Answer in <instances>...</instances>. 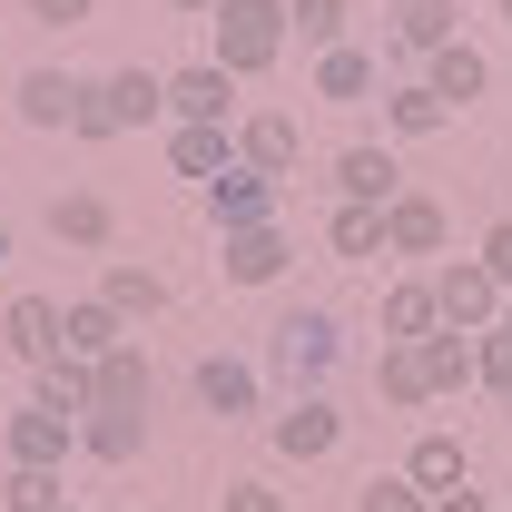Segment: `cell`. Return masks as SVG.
Returning a JSON list of instances; mask_svg holds the SVG:
<instances>
[{"label": "cell", "mask_w": 512, "mask_h": 512, "mask_svg": "<svg viewBox=\"0 0 512 512\" xmlns=\"http://www.w3.org/2000/svg\"><path fill=\"white\" fill-rule=\"evenodd\" d=\"M444 119H453V109L434 99V89H424V79H404V89H384V128H394V138H434Z\"/></svg>", "instance_id": "cell-31"}, {"label": "cell", "mask_w": 512, "mask_h": 512, "mask_svg": "<svg viewBox=\"0 0 512 512\" xmlns=\"http://www.w3.org/2000/svg\"><path fill=\"white\" fill-rule=\"evenodd\" d=\"M237 158H247V168H266V178H296L306 138H296V119H286V109H256V119H237Z\"/></svg>", "instance_id": "cell-15"}, {"label": "cell", "mask_w": 512, "mask_h": 512, "mask_svg": "<svg viewBox=\"0 0 512 512\" xmlns=\"http://www.w3.org/2000/svg\"><path fill=\"white\" fill-rule=\"evenodd\" d=\"M434 306H444L453 335H493V316H503L512 296H503V276H493L483 256H444V266H434Z\"/></svg>", "instance_id": "cell-3"}, {"label": "cell", "mask_w": 512, "mask_h": 512, "mask_svg": "<svg viewBox=\"0 0 512 512\" xmlns=\"http://www.w3.org/2000/svg\"><path fill=\"white\" fill-rule=\"evenodd\" d=\"M404 483H414L424 503L463 493V483H473V453H463V434H414V453H404Z\"/></svg>", "instance_id": "cell-10"}, {"label": "cell", "mask_w": 512, "mask_h": 512, "mask_svg": "<svg viewBox=\"0 0 512 512\" xmlns=\"http://www.w3.org/2000/svg\"><path fill=\"white\" fill-rule=\"evenodd\" d=\"M434 512H493V503H483V493L463 483V493H444V503H434Z\"/></svg>", "instance_id": "cell-40"}, {"label": "cell", "mask_w": 512, "mask_h": 512, "mask_svg": "<svg viewBox=\"0 0 512 512\" xmlns=\"http://www.w3.org/2000/svg\"><path fill=\"white\" fill-rule=\"evenodd\" d=\"M503 512H512V503H503Z\"/></svg>", "instance_id": "cell-47"}, {"label": "cell", "mask_w": 512, "mask_h": 512, "mask_svg": "<svg viewBox=\"0 0 512 512\" xmlns=\"http://www.w3.org/2000/svg\"><path fill=\"white\" fill-rule=\"evenodd\" d=\"M286 30H296V50H345V0H286Z\"/></svg>", "instance_id": "cell-32"}, {"label": "cell", "mask_w": 512, "mask_h": 512, "mask_svg": "<svg viewBox=\"0 0 512 512\" xmlns=\"http://www.w3.org/2000/svg\"><path fill=\"white\" fill-rule=\"evenodd\" d=\"M138 444H148V414H79V453H99V463H138Z\"/></svg>", "instance_id": "cell-28"}, {"label": "cell", "mask_w": 512, "mask_h": 512, "mask_svg": "<svg viewBox=\"0 0 512 512\" xmlns=\"http://www.w3.org/2000/svg\"><path fill=\"white\" fill-rule=\"evenodd\" d=\"M79 109H89V79L79 69H30L20 79V119L30 128H79Z\"/></svg>", "instance_id": "cell-13"}, {"label": "cell", "mask_w": 512, "mask_h": 512, "mask_svg": "<svg viewBox=\"0 0 512 512\" xmlns=\"http://www.w3.org/2000/svg\"><path fill=\"white\" fill-rule=\"evenodd\" d=\"M30 404H50V414H69V424H79V414H89V404H99V384H89V365H79V355H50V365H30Z\"/></svg>", "instance_id": "cell-27"}, {"label": "cell", "mask_w": 512, "mask_h": 512, "mask_svg": "<svg viewBox=\"0 0 512 512\" xmlns=\"http://www.w3.org/2000/svg\"><path fill=\"white\" fill-rule=\"evenodd\" d=\"M266 335H276V345H266V365H276V384H296V394H316V384L335 375V355H345V335H335L325 306H296V316H276Z\"/></svg>", "instance_id": "cell-2"}, {"label": "cell", "mask_w": 512, "mask_h": 512, "mask_svg": "<svg viewBox=\"0 0 512 512\" xmlns=\"http://www.w3.org/2000/svg\"><path fill=\"white\" fill-rule=\"evenodd\" d=\"M266 444L286 453V463H325V453L345 444V414H335L325 394H296L286 414H266Z\"/></svg>", "instance_id": "cell-6"}, {"label": "cell", "mask_w": 512, "mask_h": 512, "mask_svg": "<svg viewBox=\"0 0 512 512\" xmlns=\"http://www.w3.org/2000/svg\"><path fill=\"white\" fill-rule=\"evenodd\" d=\"M50 503H60V473H40V463L0 473V512H50Z\"/></svg>", "instance_id": "cell-33"}, {"label": "cell", "mask_w": 512, "mask_h": 512, "mask_svg": "<svg viewBox=\"0 0 512 512\" xmlns=\"http://www.w3.org/2000/svg\"><path fill=\"white\" fill-rule=\"evenodd\" d=\"M99 99H109V119L119 128H158L168 119V69H109V79H99Z\"/></svg>", "instance_id": "cell-14"}, {"label": "cell", "mask_w": 512, "mask_h": 512, "mask_svg": "<svg viewBox=\"0 0 512 512\" xmlns=\"http://www.w3.org/2000/svg\"><path fill=\"white\" fill-rule=\"evenodd\" d=\"M0 266H10V217H0Z\"/></svg>", "instance_id": "cell-42"}, {"label": "cell", "mask_w": 512, "mask_h": 512, "mask_svg": "<svg viewBox=\"0 0 512 512\" xmlns=\"http://www.w3.org/2000/svg\"><path fill=\"white\" fill-rule=\"evenodd\" d=\"M168 119H188V128H237V69H217V60L168 69Z\"/></svg>", "instance_id": "cell-5"}, {"label": "cell", "mask_w": 512, "mask_h": 512, "mask_svg": "<svg viewBox=\"0 0 512 512\" xmlns=\"http://www.w3.org/2000/svg\"><path fill=\"white\" fill-rule=\"evenodd\" d=\"M463 0H394V50H444Z\"/></svg>", "instance_id": "cell-30"}, {"label": "cell", "mask_w": 512, "mask_h": 512, "mask_svg": "<svg viewBox=\"0 0 512 512\" xmlns=\"http://www.w3.org/2000/svg\"><path fill=\"white\" fill-rule=\"evenodd\" d=\"M89 10H99V0H30V20H40V30H79Z\"/></svg>", "instance_id": "cell-36"}, {"label": "cell", "mask_w": 512, "mask_h": 512, "mask_svg": "<svg viewBox=\"0 0 512 512\" xmlns=\"http://www.w3.org/2000/svg\"><path fill=\"white\" fill-rule=\"evenodd\" d=\"M168 168H178V178H227V168H237V128H188V119H168Z\"/></svg>", "instance_id": "cell-21"}, {"label": "cell", "mask_w": 512, "mask_h": 512, "mask_svg": "<svg viewBox=\"0 0 512 512\" xmlns=\"http://www.w3.org/2000/svg\"><path fill=\"white\" fill-rule=\"evenodd\" d=\"M138 325L109 306V296H79V306H60V355H79V365H99V355H119Z\"/></svg>", "instance_id": "cell-8"}, {"label": "cell", "mask_w": 512, "mask_h": 512, "mask_svg": "<svg viewBox=\"0 0 512 512\" xmlns=\"http://www.w3.org/2000/svg\"><path fill=\"white\" fill-rule=\"evenodd\" d=\"M217 512H286V503H276L266 483H227V503H217Z\"/></svg>", "instance_id": "cell-38"}, {"label": "cell", "mask_w": 512, "mask_h": 512, "mask_svg": "<svg viewBox=\"0 0 512 512\" xmlns=\"http://www.w3.org/2000/svg\"><path fill=\"white\" fill-rule=\"evenodd\" d=\"M503 20H512V0H503Z\"/></svg>", "instance_id": "cell-45"}, {"label": "cell", "mask_w": 512, "mask_h": 512, "mask_svg": "<svg viewBox=\"0 0 512 512\" xmlns=\"http://www.w3.org/2000/svg\"><path fill=\"white\" fill-rule=\"evenodd\" d=\"M0 424H10V394H0Z\"/></svg>", "instance_id": "cell-43"}, {"label": "cell", "mask_w": 512, "mask_h": 512, "mask_svg": "<svg viewBox=\"0 0 512 512\" xmlns=\"http://www.w3.org/2000/svg\"><path fill=\"white\" fill-rule=\"evenodd\" d=\"M335 188L355 197V207H394V197H404V168H394V148H375V138H355V148L335 158Z\"/></svg>", "instance_id": "cell-16"}, {"label": "cell", "mask_w": 512, "mask_h": 512, "mask_svg": "<svg viewBox=\"0 0 512 512\" xmlns=\"http://www.w3.org/2000/svg\"><path fill=\"white\" fill-rule=\"evenodd\" d=\"M207 30H217V69H237V79H256V69L286 60V0H217L207 10Z\"/></svg>", "instance_id": "cell-1"}, {"label": "cell", "mask_w": 512, "mask_h": 512, "mask_svg": "<svg viewBox=\"0 0 512 512\" xmlns=\"http://www.w3.org/2000/svg\"><path fill=\"white\" fill-rule=\"evenodd\" d=\"M99 296H109V306H119L128 325H148L158 306H168V276H158V266H138V256H109V276H99Z\"/></svg>", "instance_id": "cell-23"}, {"label": "cell", "mask_w": 512, "mask_h": 512, "mask_svg": "<svg viewBox=\"0 0 512 512\" xmlns=\"http://www.w3.org/2000/svg\"><path fill=\"white\" fill-rule=\"evenodd\" d=\"M325 237H335V256H345V266H384V207H355V197H345V207H335V227H325Z\"/></svg>", "instance_id": "cell-29"}, {"label": "cell", "mask_w": 512, "mask_h": 512, "mask_svg": "<svg viewBox=\"0 0 512 512\" xmlns=\"http://www.w3.org/2000/svg\"><path fill=\"white\" fill-rule=\"evenodd\" d=\"M355 512H434V503H424L404 473H384V483H365V493H355Z\"/></svg>", "instance_id": "cell-34"}, {"label": "cell", "mask_w": 512, "mask_h": 512, "mask_svg": "<svg viewBox=\"0 0 512 512\" xmlns=\"http://www.w3.org/2000/svg\"><path fill=\"white\" fill-rule=\"evenodd\" d=\"M197 404H207V414H217V424H227V414H256V365L247 355H197Z\"/></svg>", "instance_id": "cell-19"}, {"label": "cell", "mask_w": 512, "mask_h": 512, "mask_svg": "<svg viewBox=\"0 0 512 512\" xmlns=\"http://www.w3.org/2000/svg\"><path fill=\"white\" fill-rule=\"evenodd\" d=\"M503 424H512V394H503Z\"/></svg>", "instance_id": "cell-44"}, {"label": "cell", "mask_w": 512, "mask_h": 512, "mask_svg": "<svg viewBox=\"0 0 512 512\" xmlns=\"http://www.w3.org/2000/svg\"><path fill=\"white\" fill-rule=\"evenodd\" d=\"M424 89H434L444 109H473V99L493 89V60H483L473 40H444V50H424Z\"/></svg>", "instance_id": "cell-11"}, {"label": "cell", "mask_w": 512, "mask_h": 512, "mask_svg": "<svg viewBox=\"0 0 512 512\" xmlns=\"http://www.w3.org/2000/svg\"><path fill=\"white\" fill-rule=\"evenodd\" d=\"M424 375H434V404L444 394H463V384H483V335H424Z\"/></svg>", "instance_id": "cell-24"}, {"label": "cell", "mask_w": 512, "mask_h": 512, "mask_svg": "<svg viewBox=\"0 0 512 512\" xmlns=\"http://www.w3.org/2000/svg\"><path fill=\"white\" fill-rule=\"evenodd\" d=\"M286 227H237V237H217V266H227V286H276L286 276Z\"/></svg>", "instance_id": "cell-12"}, {"label": "cell", "mask_w": 512, "mask_h": 512, "mask_svg": "<svg viewBox=\"0 0 512 512\" xmlns=\"http://www.w3.org/2000/svg\"><path fill=\"white\" fill-rule=\"evenodd\" d=\"M375 325H384V345H424V335H444L434 276H394V286H384V306H375Z\"/></svg>", "instance_id": "cell-9"}, {"label": "cell", "mask_w": 512, "mask_h": 512, "mask_svg": "<svg viewBox=\"0 0 512 512\" xmlns=\"http://www.w3.org/2000/svg\"><path fill=\"white\" fill-rule=\"evenodd\" d=\"M483 266L503 276V296H512V217H503V227H493V237H483Z\"/></svg>", "instance_id": "cell-39"}, {"label": "cell", "mask_w": 512, "mask_h": 512, "mask_svg": "<svg viewBox=\"0 0 512 512\" xmlns=\"http://www.w3.org/2000/svg\"><path fill=\"white\" fill-rule=\"evenodd\" d=\"M168 10H217V0H168Z\"/></svg>", "instance_id": "cell-41"}, {"label": "cell", "mask_w": 512, "mask_h": 512, "mask_svg": "<svg viewBox=\"0 0 512 512\" xmlns=\"http://www.w3.org/2000/svg\"><path fill=\"white\" fill-rule=\"evenodd\" d=\"M0 335H10V355H20V365H50V355H60V296H10Z\"/></svg>", "instance_id": "cell-20"}, {"label": "cell", "mask_w": 512, "mask_h": 512, "mask_svg": "<svg viewBox=\"0 0 512 512\" xmlns=\"http://www.w3.org/2000/svg\"><path fill=\"white\" fill-rule=\"evenodd\" d=\"M0 453H10V463H40V473H60L69 453H79V424H69V414H50V404H20V414L0 424Z\"/></svg>", "instance_id": "cell-7"}, {"label": "cell", "mask_w": 512, "mask_h": 512, "mask_svg": "<svg viewBox=\"0 0 512 512\" xmlns=\"http://www.w3.org/2000/svg\"><path fill=\"white\" fill-rule=\"evenodd\" d=\"M276 197L286 178H266V168H227V178H207V217H217V237H237V227H276Z\"/></svg>", "instance_id": "cell-4"}, {"label": "cell", "mask_w": 512, "mask_h": 512, "mask_svg": "<svg viewBox=\"0 0 512 512\" xmlns=\"http://www.w3.org/2000/svg\"><path fill=\"white\" fill-rule=\"evenodd\" d=\"M483 384H493V394H512V306L493 316V335H483Z\"/></svg>", "instance_id": "cell-35"}, {"label": "cell", "mask_w": 512, "mask_h": 512, "mask_svg": "<svg viewBox=\"0 0 512 512\" xmlns=\"http://www.w3.org/2000/svg\"><path fill=\"white\" fill-rule=\"evenodd\" d=\"M50 237H60V247H109V237H119V207L99 188H60L50 197Z\"/></svg>", "instance_id": "cell-18"}, {"label": "cell", "mask_w": 512, "mask_h": 512, "mask_svg": "<svg viewBox=\"0 0 512 512\" xmlns=\"http://www.w3.org/2000/svg\"><path fill=\"white\" fill-rule=\"evenodd\" d=\"M316 99L365 109V99H375V50H355V40H345V50H325V60H316Z\"/></svg>", "instance_id": "cell-26"}, {"label": "cell", "mask_w": 512, "mask_h": 512, "mask_svg": "<svg viewBox=\"0 0 512 512\" xmlns=\"http://www.w3.org/2000/svg\"><path fill=\"white\" fill-rule=\"evenodd\" d=\"M69 138H119V119H109V99H99V79H89V109H79V128Z\"/></svg>", "instance_id": "cell-37"}, {"label": "cell", "mask_w": 512, "mask_h": 512, "mask_svg": "<svg viewBox=\"0 0 512 512\" xmlns=\"http://www.w3.org/2000/svg\"><path fill=\"white\" fill-rule=\"evenodd\" d=\"M375 394L394 404V414H424V404H434V375H424V345H384V365H375Z\"/></svg>", "instance_id": "cell-25"}, {"label": "cell", "mask_w": 512, "mask_h": 512, "mask_svg": "<svg viewBox=\"0 0 512 512\" xmlns=\"http://www.w3.org/2000/svg\"><path fill=\"white\" fill-rule=\"evenodd\" d=\"M444 237L453 227H444V207H434L424 188H404L394 207H384V247L394 256H444Z\"/></svg>", "instance_id": "cell-17"}, {"label": "cell", "mask_w": 512, "mask_h": 512, "mask_svg": "<svg viewBox=\"0 0 512 512\" xmlns=\"http://www.w3.org/2000/svg\"><path fill=\"white\" fill-rule=\"evenodd\" d=\"M50 512H69V503H50Z\"/></svg>", "instance_id": "cell-46"}, {"label": "cell", "mask_w": 512, "mask_h": 512, "mask_svg": "<svg viewBox=\"0 0 512 512\" xmlns=\"http://www.w3.org/2000/svg\"><path fill=\"white\" fill-rule=\"evenodd\" d=\"M89 384H99V404H109V414H148V355H138V335H128L119 355H99ZM99 404H89V414H99Z\"/></svg>", "instance_id": "cell-22"}]
</instances>
